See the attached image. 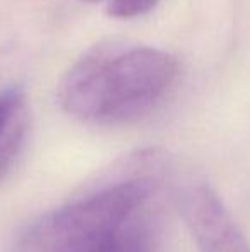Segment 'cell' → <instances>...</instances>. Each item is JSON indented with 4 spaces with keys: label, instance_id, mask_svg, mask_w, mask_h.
<instances>
[{
    "label": "cell",
    "instance_id": "1",
    "mask_svg": "<svg viewBox=\"0 0 250 252\" xmlns=\"http://www.w3.org/2000/svg\"><path fill=\"white\" fill-rule=\"evenodd\" d=\"M178 60L146 45L101 41L86 50L58 84V103L91 124H124L153 110L173 86Z\"/></svg>",
    "mask_w": 250,
    "mask_h": 252
},
{
    "label": "cell",
    "instance_id": "2",
    "mask_svg": "<svg viewBox=\"0 0 250 252\" xmlns=\"http://www.w3.org/2000/svg\"><path fill=\"white\" fill-rule=\"evenodd\" d=\"M165 165L156 150L134 153L107 184L34 220L14 252H110L146 208Z\"/></svg>",
    "mask_w": 250,
    "mask_h": 252
},
{
    "label": "cell",
    "instance_id": "3",
    "mask_svg": "<svg viewBox=\"0 0 250 252\" xmlns=\"http://www.w3.org/2000/svg\"><path fill=\"white\" fill-rule=\"evenodd\" d=\"M177 199L199 252H250L249 240L209 186L187 184Z\"/></svg>",
    "mask_w": 250,
    "mask_h": 252
},
{
    "label": "cell",
    "instance_id": "4",
    "mask_svg": "<svg viewBox=\"0 0 250 252\" xmlns=\"http://www.w3.org/2000/svg\"><path fill=\"white\" fill-rule=\"evenodd\" d=\"M28 129V106L17 88L0 91V179L23 146Z\"/></svg>",
    "mask_w": 250,
    "mask_h": 252
},
{
    "label": "cell",
    "instance_id": "5",
    "mask_svg": "<svg viewBox=\"0 0 250 252\" xmlns=\"http://www.w3.org/2000/svg\"><path fill=\"white\" fill-rule=\"evenodd\" d=\"M144 209L137 213L110 252H154V225Z\"/></svg>",
    "mask_w": 250,
    "mask_h": 252
},
{
    "label": "cell",
    "instance_id": "6",
    "mask_svg": "<svg viewBox=\"0 0 250 252\" xmlns=\"http://www.w3.org/2000/svg\"><path fill=\"white\" fill-rule=\"evenodd\" d=\"M158 0H110V10L111 16L122 17V19H130V17L142 16L149 12Z\"/></svg>",
    "mask_w": 250,
    "mask_h": 252
}]
</instances>
